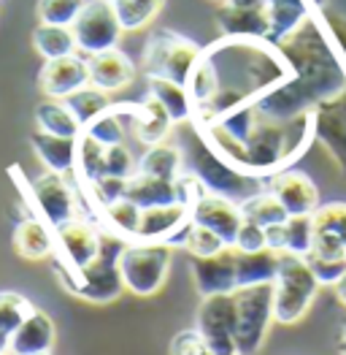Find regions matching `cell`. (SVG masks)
<instances>
[{
	"label": "cell",
	"mask_w": 346,
	"mask_h": 355,
	"mask_svg": "<svg viewBox=\"0 0 346 355\" xmlns=\"http://www.w3.org/2000/svg\"><path fill=\"white\" fill-rule=\"evenodd\" d=\"M184 171L195 174L206 184L208 193H219L228 198H249L262 190V179L244 174L238 168H233L228 160H222L214 149L208 147V141L195 130V136L190 139V144L184 149Z\"/></svg>",
	"instance_id": "1"
},
{
	"label": "cell",
	"mask_w": 346,
	"mask_h": 355,
	"mask_svg": "<svg viewBox=\"0 0 346 355\" xmlns=\"http://www.w3.org/2000/svg\"><path fill=\"white\" fill-rule=\"evenodd\" d=\"M319 282L306 255L279 252V271L273 279V318L276 323H298L314 304Z\"/></svg>",
	"instance_id": "2"
},
{
	"label": "cell",
	"mask_w": 346,
	"mask_h": 355,
	"mask_svg": "<svg viewBox=\"0 0 346 355\" xmlns=\"http://www.w3.org/2000/svg\"><path fill=\"white\" fill-rule=\"evenodd\" d=\"M173 247L165 241H138L125 244L119 255V274L125 282V291L133 296H154L171 271Z\"/></svg>",
	"instance_id": "3"
},
{
	"label": "cell",
	"mask_w": 346,
	"mask_h": 355,
	"mask_svg": "<svg viewBox=\"0 0 346 355\" xmlns=\"http://www.w3.org/2000/svg\"><path fill=\"white\" fill-rule=\"evenodd\" d=\"M235 355H257L273 318V285L235 291Z\"/></svg>",
	"instance_id": "4"
},
{
	"label": "cell",
	"mask_w": 346,
	"mask_h": 355,
	"mask_svg": "<svg viewBox=\"0 0 346 355\" xmlns=\"http://www.w3.org/2000/svg\"><path fill=\"white\" fill-rule=\"evenodd\" d=\"M201 46L168 33V30H160L154 33L149 41H146L144 49V73L149 76H163V79H171L176 85H184L190 82V73L195 68V62L201 58Z\"/></svg>",
	"instance_id": "5"
},
{
	"label": "cell",
	"mask_w": 346,
	"mask_h": 355,
	"mask_svg": "<svg viewBox=\"0 0 346 355\" xmlns=\"http://www.w3.org/2000/svg\"><path fill=\"white\" fill-rule=\"evenodd\" d=\"M122 241L119 236H103V247H100V255L82 271H73L79 274V282H65V288L76 296L86 298V301H95V304H109L119 298V293L125 291V282H122V274H119V255H122ZM71 271V268H68Z\"/></svg>",
	"instance_id": "6"
},
{
	"label": "cell",
	"mask_w": 346,
	"mask_h": 355,
	"mask_svg": "<svg viewBox=\"0 0 346 355\" xmlns=\"http://www.w3.org/2000/svg\"><path fill=\"white\" fill-rule=\"evenodd\" d=\"M71 30L76 38V49L84 55H100V52L116 49L119 38L125 33L116 19L114 6L106 0H86V6L76 17Z\"/></svg>",
	"instance_id": "7"
},
{
	"label": "cell",
	"mask_w": 346,
	"mask_h": 355,
	"mask_svg": "<svg viewBox=\"0 0 346 355\" xmlns=\"http://www.w3.org/2000/svg\"><path fill=\"white\" fill-rule=\"evenodd\" d=\"M235 293L203 296L198 306V334L222 355H235Z\"/></svg>",
	"instance_id": "8"
},
{
	"label": "cell",
	"mask_w": 346,
	"mask_h": 355,
	"mask_svg": "<svg viewBox=\"0 0 346 355\" xmlns=\"http://www.w3.org/2000/svg\"><path fill=\"white\" fill-rule=\"evenodd\" d=\"M311 252L346 263V204L333 201L311 214Z\"/></svg>",
	"instance_id": "9"
},
{
	"label": "cell",
	"mask_w": 346,
	"mask_h": 355,
	"mask_svg": "<svg viewBox=\"0 0 346 355\" xmlns=\"http://www.w3.org/2000/svg\"><path fill=\"white\" fill-rule=\"evenodd\" d=\"M192 223L206 225L208 231H214L217 236H222V241L233 247L235 236L244 225V214H241V204L233 201L228 196L219 193H203L201 198L195 201V207L190 209Z\"/></svg>",
	"instance_id": "10"
},
{
	"label": "cell",
	"mask_w": 346,
	"mask_h": 355,
	"mask_svg": "<svg viewBox=\"0 0 346 355\" xmlns=\"http://www.w3.org/2000/svg\"><path fill=\"white\" fill-rule=\"evenodd\" d=\"M33 196H35V204L41 209L44 220L52 228H60L62 223L73 220L76 211H79L73 187L65 179V174L46 171V174H41L38 179H33Z\"/></svg>",
	"instance_id": "11"
},
{
	"label": "cell",
	"mask_w": 346,
	"mask_h": 355,
	"mask_svg": "<svg viewBox=\"0 0 346 355\" xmlns=\"http://www.w3.org/2000/svg\"><path fill=\"white\" fill-rule=\"evenodd\" d=\"M265 187L282 201V207L287 209L289 217L314 214V209L319 207L317 184H314V179L306 177L303 171H295V168L276 171V174H271Z\"/></svg>",
	"instance_id": "12"
},
{
	"label": "cell",
	"mask_w": 346,
	"mask_h": 355,
	"mask_svg": "<svg viewBox=\"0 0 346 355\" xmlns=\"http://www.w3.org/2000/svg\"><path fill=\"white\" fill-rule=\"evenodd\" d=\"M57 231V244L68 261L71 271H82L86 268L98 255H100V247H103V236L98 234V228H92L86 220H68L62 223Z\"/></svg>",
	"instance_id": "13"
},
{
	"label": "cell",
	"mask_w": 346,
	"mask_h": 355,
	"mask_svg": "<svg viewBox=\"0 0 346 355\" xmlns=\"http://www.w3.org/2000/svg\"><path fill=\"white\" fill-rule=\"evenodd\" d=\"M314 136L327 144L346 171V87L314 109Z\"/></svg>",
	"instance_id": "14"
},
{
	"label": "cell",
	"mask_w": 346,
	"mask_h": 355,
	"mask_svg": "<svg viewBox=\"0 0 346 355\" xmlns=\"http://www.w3.org/2000/svg\"><path fill=\"white\" fill-rule=\"evenodd\" d=\"M192 277L201 296L217 293H235L238 277H235V247H225L217 255L192 258Z\"/></svg>",
	"instance_id": "15"
},
{
	"label": "cell",
	"mask_w": 346,
	"mask_h": 355,
	"mask_svg": "<svg viewBox=\"0 0 346 355\" xmlns=\"http://www.w3.org/2000/svg\"><path fill=\"white\" fill-rule=\"evenodd\" d=\"M89 85V68L82 55H68V58L46 60L41 71V89L46 98H71L73 92Z\"/></svg>",
	"instance_id": "16"
},
{
	"label": "cell",
	"mask_w": 346,
	"mask_h": 355,
	"mask_svg": "<svg viewBox=\"0 0 346 355\" xmlns=\"http://www.w3.org/2000/svg\"><path fill=\"white\" fill-rule=\"evenodd\" d=\"M89 68V85L103 92H116V89L127 87L136 79V65L119 49H109L100 55H89L86 58Z\"/></svg>",
	"instance_id": "17"
},
{
	"label": "cell",
	"mask_w": 346,
	"mask_h": 355,
	"mask_svg": "<svg viewBox=\"0 0 346 355\" xmlns=\"http://www.w3.org/2000/svg\"><path fill=\"white\" fill-rule=\"evenodd\" d=\"M190 209L184 204H163V207L141 209V223H138V241H168V239L190 223Z\"/></svg>",
	"instance_id": "18"
},
{
	"label": "cell",
	"mask_w": 346,
	"mask_h": 355,
	"mask_svg": "<svg viewBox=\"0 0 346 355\" xmlns=\"http://www.w3.org/2000/svg\"><path fill=\"white\" fill-rule=\"evenodd\" d=\"M55 345V323L49 320L46 312L33 309L28 318L22 320V326L17 328V334L11 336V355H38L49 353Z\"/></svg>",
	"instance_id": "19"
},
{
	"label": "cell",
	"mask_w": 346,
	"mask_h": 355,
	"mask_svg": "<svg viewBox=\"0 0 346 355\" xmlns=\"http://www.w3.org/2000/svg\"><path fill=\"white\" fill-rule=\"evenodd\" d=\"M136 106L138 103H111L100 117H95L89 125H84V133H89L92 139H98L106 147L114 144H125V133L127 128H133L136 119Z\"/></svg>",
	"instance_id": "20"
},
{
	"label": "cell",
	"mask_w": 346,
	"mask_h": 355,
	"mask_svg": "<svg viewBox=\"0 0 346 355\" xmlns=\"http://www.w3.org/2000/svg\"><path fill=\"white\" fill-rule=\"evenodd\" d=\"M176 125L171 119V114L163 109V103L152 95H146L144 103L136 106V119H133V130H136V139L146 144V147H154V144H163L171 133V128Z\"/></svg>",
	"instance_id": "21"
},
{
	"label": "cell",
	"mask_w": 346,
	"mask_h": 355,
	"mask_svg": "<svg viewBox=\"0 0 346 355\" xmlns=\"http://www.w3.org/2000/svg\"><path fill=\"white\" fill-rule=\"evenodd\" d=\"M76 141L79 139H62V136H52L44 130L33 133V149L38 160L46 166V171L65 174V177L76 168Z\"/></svg>",
	"instance_id": "22"
},
{
	"label": "cell",
	"mask_w": 346,
	"mask_h": 355,
	"mask_svg": "<svg viewBox=\"0 0 346 355\" xmlns=\"http://www.w3.org/2000/svg\"><path fill=\"white\" fill-rule=\"evenodd\" d=\"M38 130L52 133V136H62V139H79L84 133V125L76 119V114L71 112V106L60 98H46L35 106L33 112Z\"/></svg>",
	"instance_id": "23"
},
{
	"label": "cell",
	"mask_w": 346,
	"mask_h": 355,
	"mask_svg": "<svg viewBox=\"0 0 346 355\" xmlns=\"http://www.w3.org/2000/svg\"><path fill=\"white\" fill-rule=\"evenodd\" d=\"M276 271H279V252L276 250H257V252H238L235 250L238 288L273 285Z\"/></svg>",
	"instance_id": "24"
},
{
	"label": "cell",
	"mask_w": 346,
	"mask_h": 355,
	"mask_svg": "<svg viewBox=\"0 0 346 355\" xmlns=\"http://www.w3.org/2000/svg\"><path fill=\"white\" fill-rule=\"evenodd\" d=\"M222 35H238V38H268L271 19L268 8H225L219 17Z\"/></svg>",
	"instance_id": "25"
},
{
	"label": "cell",
	"mask_w": 346,
	"mask_h": 355,
	"mask_svg": "<svg viewBox=\"0 0 346 355\" xmlns=\"http://www.w3.org/2000/svg\"><path fill=\"white\" fill-rule=\"evenodd\" d=\"M136 174H146V177L157 179H176L184 174V149L173 147V144H154L141 155Z\"/></svg>",
	"instance_id": "26"
},
{
	"label": "cell",
	"mask_w": 346,
	"mask_h": 355,
	"mask_svg": "<svg viewBox=\"0 0 346 355\" xmlns=\"http://www.w3.org/2000/svg\"><path fill=\"white\" fill-rule=\"evenodd\" d=\"M125 196L138 204L141 209L149 207H163V204H179L176 198V184L171 179H157V177H146V174H133L127 179V190Z\"/></svg>",
	"instance_id": "27"
},
{
	"label": "cell",
	"mask_w": 346,
	"mask_h": 355,
	"mask_svg": "<svg viewBox=\"0 0 346 355\" xmlns=\"http://www.w3.org/2000/svg\"><path fill=\"white\" fill-rule=\"evenodd\" d=\"M149 95L163 103V109L171 114L176 125L192 119V98H190L184 85H176V82L163 79V76H149Z\"/></svg>",
	"instance_id": "28"
},
{
	"label": "cell",
	"mask_w": 346,
	"mask_h": 355,
	"mask_svg": "<svg viewBox=\"0 0 346 355\" xmlns=\"http://www.w3.org/2000/svg\"><path fill=\"white\" fill-rule=\"evenodd\" d=\"M14 247L22 258L28 261H41V258H49L52 250H55V239L49 234V228L35 220V217H28L25 223L17 225V234H14Z\"/></svg>",
	"instance_id": "29"
},
{
	"label": "cell",
	"mask_w": 346,
	"mask_h": 355,
	"mask_svg": "<svg viewBox=\"0 0 346 355\" xmlns=\"http://www.w3.org/2000/svg\"><path fill=\"white\" fill-rule=\"evenodd\" d=\"M33 46L44 60H57L76 55V38L71 28H60V25H44L38 22V28L33 30Z\"/></svg>",
	"instance_id": "30"
},
{
	"label": "cell",
	"mask_w": 346,
	"mask_h": 355,
	"mask_svg": "<svg viewBox=\"0 0 346 355\" xmlns=\"http://www.w3.org/2000/svg\"><path fill=\"white\" fill-rule=\"evenodd\" d=\"M238 204H241L244 220H252V223H257L262 228L282 225V223L289 220L287 209L282 207V201H279L268 187L255 193V196H249V198H244V201H238Z\"/></svg>",
	"instance_id": "31"
},
{
	"label": "cell",
	"mask_w": 346,
	"mask_h": 355,
	"mask_svg": "<svg viewBox=\"0 0 346 355\" xmlns=\"http://www.w3.org/2000/svg\"><path fill=\"white\" fill-rule=\"evenodd\" d=\"M84 184H92L100 177H106V144L92 139L89 133H82L76 141V168H73Z\"/></svg>",
	"instance_id": "32"
},
{
	"label": "cell",
	"mask_w": 346,
	"mask_h": 355,
	"mask_svg": "<svg viewBox=\"0 0 346 355\" xmlns=\"http://www.w3.org/2000/svg\"><path fill=\"white\" fill-rule=\"evenodd\" d=\"M35 306L19 293H0V355L11 350V336Z\"/></svg>",
	"instance_id": "33"
},
{
	"label": "cell",
	"mask_w": 346,
	"mask_h": 355,
	"mask_svg": "<svg viewBox=\"0 0 346 355\" xmlns=\"http://www.w3.org/2000/svg\"><path fill=\"white\" fill-rule=\"evenodd\" d=\"M163 6H165V0H116L114 11L122 30L133 33V30L146 28L163 11Z\"/></svg>",
	"instance_id": "34"
},
{
	"label": "cell",
	"mask_w": 346,
	"mask_h": 355,
	"mask_svg": "<svg viewBox=\"0 0 346 355\" xmlns=\"http://www.w3.org/2000/svg\"><path fill=\"white\" fill-rule=\"evenodd\" d=\"M103 211V220L106 225L114 231L116 236H133L138 234V223H141V207L133 204L127 196H122L119 201L109 204V207L100 209Z\"/></svg>",
	"instance_id": "35"
},
{
	"label": "cell",
	"mask_w": 346,
	"mask_h": 355,
	"mask_svg": "<svg viewBox=\"0 0 346 355\" xmlns=\"http://www.w3.org/2000/svg\"><path fill=\"white\" fill-rule=\"evenodd\" d=\"M65 103L71 106V112L76 114V119H79L82 125H89L92 119L100 117V114L111 106L109 92L92 87V85H86V87H82L79 92H73L71 98H65Z\"/></svg>",
	"instance_id": "36"
},
{
	"label": "cell",
	"mask_w": 346,
	"mask_h": 355,
	"mask_svg": "<svg viewBox=\"0 0 346 355\" xmlns=\"http://www.w3.org/2000/svg\"><path fill=\"white\" fill-rule=\"evenodd\" d=\"M86 0H38L35 11L44 25H60V28H73L76 17L82 14Z\"/></svg>",
	"instance_id": "37"
},
{
	"label": "cell",
	"mask_w": 346,
	"mask_h": 355,
	"mask_svg": "<svg viewBox=\"0 0 346 355\" xmlns=\"http://www.w3.org/2000/svg\"><path fill=\"white\" fill-rule=\"evenodd\" d=\"M228 244L222 241V236H217L214 231H208L206 225H198L190 220L187 225V241H184V250L192 255V258H208V255H217L222 252Z\"/></svg>",
	"instance_id": "38"
},
{
	"label": "cell",
	"mask_w": 346,
	"mask_h": 355,
	"mask_svg": "<svg viewBox=\"0 0 346 355\" xmlns=\"http://www.w3.org/2000/svg\"><path fill=\"white\" fill-rule=\"evenodd\" d=\"M292 255H309L311 252V214H298L284 223V250Z\"/></svg>",
	"instance_id": "39"
},
{
	"label": "cell",
	"mask_w": 346,
	"mask_h": 355,
	"mask_svg": "<svg viewBox=\"0 0 346 355\" xmlns=\"http://www.w3.org/2000/svg\"><path fill=\"white\" fill-rule=\"evenodd\" d=\"M136 160H133V152L125 147V144H114V147H106V177H119V179H130L136 174Z\"/></svg>",
	"instance_id": "40"
},
{
	"label": "cell",
	"mask_w": 346,
	"mask_h": 355,
	"mask_svg": "<svg viewBox=\"0 0 346 355\" xmlns=\"http://www.w3.org/2000/svg\"><path fill=\"white\" fill-rule=\"evenodd\" d=\"M86 187H89V196L95 198V204L103 209V207H109V204H114V201H119V198L125 196V190H127V179L100 177L98 182L86 184Z\"/></svg>",
	"instance_id": "41"
},
{
	"label": "cell",
	"mask_w": 346,
	"mask_h": 355,
	"mask_svg": "<svg viewBox=\"0 0 346 355\" xmlns=\"http://www.w3.org/2000/svg\"><path fill=\"white\" fill-rule=\"evenodd\" d=\"M171 355H222V353H217L201 334H198V328H195V331H181V334L173 336Z\"/></svg>",
	"instance_id": "42"
},
{
	"label": "cell",
	"mask_w": 346,
	"mask_h": 355,
	"mask_svg": "<svg viewBox=\"0 0 346 355\" xmlns=\"http://www.w3.org/2000/svg\"><path fill=\"white\" fill-rule=\"evenodd\" d=\"M238 252H257V250H268V236H265V228L252 223V220H244L235 244H233Z\"/></svg>",
	"instance_id": "43"
},
{
	"label": "cell",
	"mask_w": 346,
	"mask_h": 355,
	"mask_svg": "<svg viewBox=\"0 0 346 355\" xmlns=\"http://www.w3.org/2000/svg\"><path fill=\"white\" fill-rule=\"evenodd\" d=\"M306 261H309V266H311V271H314V277H317L319 285H336L346 271L344 261H327V258H319V255H314V252H309Z\"/></svg>",
	"instance_id": "44"
},
{
	"label": "cell",
	"mask_w": 346,
	"mask_h": 355,
	"mask_svg": "<svg viewBox=\"0 0 346 355\" xmlns=\"http://www.w3.org/2000/svg\"><path fill=\"white\" fill-rule=\"evenodd\" d=\"M265 0H225V8H260Z\"/></svg>",
	"instance_id": "45"
},
{
	"label": "cell",
	"mask_w": 346,
	"mask_h": 355,
	"mask_svg": "<svg viewBox=\"0 0 346 355\" xmlns=\"http://www.w3.org/2000/svg\"><path fill=\"white\" fill-rule=\"evenodd\" d=\"M336 296H338V301L346 306V271H344V277L336 282Z\"/></svg>",
	"instance_id": "46"
},
{
	"label": "cell",
	"mask_w": 346,
	"mask_h": 355,
	"mask_svg": "<svg viewBox=\"0 0 346 355\" xmlns=\"http://www.w3.org/2000/svg\"><path fill=\"white\" fill-rule=\"evenodd\" d=\"M341 355H346V323L341 328Z\"/></svg>",
	"instance_id": "47"
},
{
	"label": "cell",
	"mask_w": 346,
	"mask_h": 355,
	"mask_svg": "<svg viewBox=\"0 0 346 355\" xmlns=\"http://www.w3.org/2000/svg\"><path fill=\"white\" fill-rule=\"evenodd\" d=\"M317 6H325V0H317Z\"/></svg>",
	"instance_id": "48"
},
{
	"label": "cell",
	"mask_w": 346,
	"mask_h": 355,
	"mask_svg": "<svg viewBox=\"0 0 346 355\" xmlns=\"http://www.w3.org/2000/svg\"><path fill=\"white\" fill-rule=\"evenodd\" d=\"M106 3H111V6H114V3H116V0H106Z\"/></svg>",
	"instance_id": "49"
},
{
	"label": "cell",
	"mask_w": 346,
	"mask_h": 355,
	"mask_svg": "<svg viewBox=\"0 0 346 355\" xmlns=\"http://www.w3.org/2000/svg\"><path fill=\"white\" fill-rule=\"evenodd\" d=\"M38 355H49V353H38Z\"/></svg>",
	"instance_id": "50"
},
{
	"label": "cell",
	"mask_w": 346,
	"mask_h": 355,
	"mask_svg": "<svg viewBox=\"0 0 346 355\" xmlns=\"http://www.w3.org/2000/svg\"><path fill=\"white\" fill-rule=\"evenodd\" d=\"M6 355H11V353H6Z\"/></svg>",
	"instance_id": "51"
}]
</instances>
